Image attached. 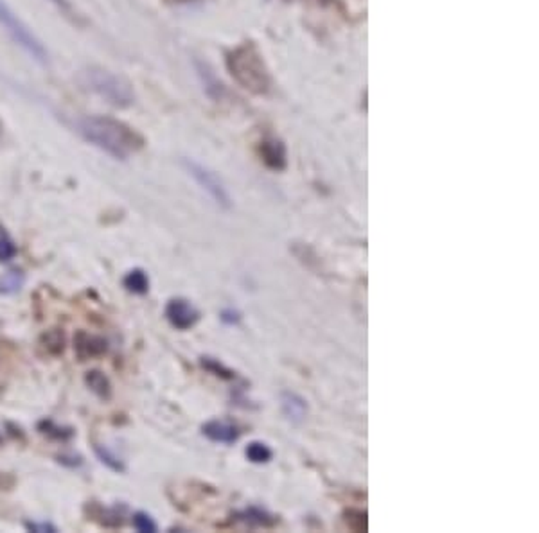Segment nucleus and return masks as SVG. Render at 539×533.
I'll list each match as a JSON object with an SVG mask.
<instances>
[{
  "label": "nucleus",
  "mask_w": 539,
  "mask_h": 533,
  "mask_svg": "<svg viewBox=\"0 0 539 533\" xmlns=\"http://www.w3.org/2000/svg\"><path fill=\"white\" fill-rule=\"evenodd\" d=\"M76 131L83 140L96 145L117 160H128L131 155L143 150L144 138L123 120L103 115L79 117L74 123Z\"/></svg>",
  "instance_id": "obj_1"
},
{
  "label": "nucleus",
  "mask_w": 539,
  "mask_h": 533,
  "mask_svg": "<svg viewBox=\"0 0 539 533\" xmlns=\"http://www.w3.org/2000/svg\"><path fill=\"white\" fill-rule=\"evenodd\" d=\"M227 65L232 78L250 92L266 93L272 86L265 61L254 45H243L232 51L227 58Z\"/></svg>",
  "instance_id": "obj_2"
},
{
  "label": "nucleus",
  "mask_w": 539,
  "mask_h": 533,
  "mask_svg": "<svg viewBox=\"0 0 539 533\" xmlns=\"http://www.w3.org/2000/svg\"><path fill=\"white\" fill-rule=\"evenodd\" d=\"M78 79L83 88L94 92L110 105L119 106V108L133 105L135 93L130 83L106 68L86 67L79 72Z\"/></svg>",
  "instance_id": "obj_3"
},
{
  "label": "nucleus",
  "mask_w": 539,
  "mask_h": 533,
  "mask_svg": "<svg viewBox=\"0 0 539 533\" xmlns=\"http://www.w3.org/2000/svg\"><path fill=\"white\" fill-rule=\"evenodd\" d=\"M0 26L4 27L6 33L13 38V41H15L16 45H20L33 60H36L38 63L41 65H45L49 61V54L45 51L43 43H41V41L34 36L33 31L13 13V9L6 4L4 0H0Z\"/></svg>",
  "instance_id": "obj_4"
},
{
  "label": "nucleus",
  "mask_w": 539,
  "mask_h": 533,
  "mask_svg": "<svg viewBox=\"0 0 539 533\" xmlns=\"http://www.w3.org/2000/svg\"><path fill=\"white\" fill-rule=\"evenodd\" d=\"M182 164H184L185 171L195 178V182L214 200V203H217L221 209H230L232 207L229 190H227V187L223 185V182H221L216 172H212L205 165L198 164L195 160H184Z\"/></svg>",
  "instance_id": "obj_5"
},
{
  "label": "nucleus",
  "mask_w": 539,
  "mask_h": 533,
  "mask_svg": "<svg viewBox=\"0 0 539 533\" xmlns=\"http://www.w3.org/2000/svg\"><path fill=\"white\" fill-rule=\"evenodd\" d=\"M165 320L178 331H189L200 320V311L188 299H171L165 306Z\"/></svg>",
  "instance_id": "obj_6"
},
{
  "label": "nucleus",
  "mask_w": 539,
  "mask_h": 533,
  "mask_svg": "<svg viewBox=\"0 0 539 533\" xmlns=\"http://www.w3.org/2000/svg\"><path fill=\"white\" fill-rule=\"evenodd\" d=\"M110 343L108 339L98 334H88L85 331H78L74 336V352L79 358V361L86 359L101 358L108 352Z\"/></svg>",
  "instance_id": "obj_7"
},
{
  "label": "nucleus",
  "mask_w": 539,
  "mask_h": 533,
  "mask_svg": "<svg viewBox=\"0 0 539 533\" xmlns=\"http://www.w3.org/2000/svg\"><path fill=\"white\" fill-rule=\"evenodd\" d=\"M202 433L216 444H234L241 436L240 428L227 420H209L202 425Z\"/></svg>",
  "instance_id": "obj_8"
},
{
  "label": "nucleus",
  "mask_w": 539,
  "mask_h": 533,
  "mask_svg": "<svg viewBox=\"0 0 539 533\" xmlns=\"http://www.w3.org/2000/svg\"><path fill=\"white\" fill-rule=\"evenodd\" d=\"M232 519L241 524L250 526V528H272L279 522L277 515L270 514L268 510L259 507H248L240 512H234Z\"/></svg>",
  "instance_id": "obj_9"
},
{
  "label": "nucleus",
  "mask_w": 539,
  "mask_h": 533,
  "mask_svg": "<svg viewBox=\"0 0 539 533\" xmlns=\"http://www.w3.org/2000/svg\"><path fill=\"white\" fill-rule=\"evenodd\" d=\"M261 157L262 162L268 165L270 169H275V171H282L286 167V148L281 140L277 138H268L261 144Z\"/></svg>",
  "instance_id": "obj_10"
},
{
  "label": "nucleus",
  "mask_w": 539,
  "mask_h": 533,
  "mask_svg": "<svg viewBox=\"0 0 539 533\" xmlns=\"http://www.w3.org/2000/svg\"><path fill=\"white\" fill-rule=\"evenodd\" d=\"M281 410L289 422H293V424H300L307 415L306 399H302V397L295 392H282Z\"/></svg>",
  "instance_id": "obj_11"
},
{
  "label": "nucleus",
  "mask_w": 539,
  "mask_h": 533,
  "mask_svg": "<svg viewBox=\"0 0 539 533\" xmlns=\"http://www.w3.org/2000/svg\"><path fill=\"white\" fill-rule=\"evenodd\" d=\"M85 383L90 388V392L96 393L99 399L108 400L112 397V384H110V379L101 370H90V372H86Z\"/></svg>",
  "instance_id": "obj_12"
},
{
  "label": "nucleus",
  "mask_w": 539,
  "mask_h": 533,
  "mask_svg": "<svg viewBox=\"0 0 539 533\" xmlns=\"http://www.w3.org/2000/svg\"><path fill=\"white\" fill-rule=\"evenodd\" d=\"M123 286L133 295H146L150 291V276L140 268H133L123 279Z\"/></svg>",
  "instance_id": "obj_13"
},
{
  "label": "nucleus",
  "mask_w": 539,
  "mask_h": 533,
  "mask_svg": "<svg viewBox=\"0 0 539 533\" xmlns=\"http://www.w3.org/2000/svg\"><path fill=\"white\" fill-rule=\"evenodd\" d=\"M38 431L43 436H47V438H51V440L56 442H68L74 436V429L65 428V425L56 424L53 420H41L38 424Z\"/></svg>",
  "instance_id": "obj_14"
},
{
  "label": "nucleus",
  "mask_w": 539,
  "mask_h": 533,
  "mask_svg": "<svg viewBox=\"0 0 539 533\" xmlns=\"http://www.w3.org/2000/svg\"><path fill=\"white\" fill-rule=\"evenodd\" d=\"M40 345L47 354L58 356L65 351V334L60 328H53L41 334Z\"/></svg>",
  "instance_id": "obj_15"
},
{
  "label": "nucleus",
  "mask_w": 539,
  "mask_h": 533,
  "mask_svg": "<svg viewBox=\"0 0 539 533\" xmlns=\"http://www.w3.org/2000/svg\"><path fill=\"white\" fill-rule=\"evenodd\" d=\"M24 282H26V275H24L22 269H9V271H6L4 275L0 276V295H13V293H19V291L22 289Z\"/></svg>",
  "instance_id": "obj_16"
},
{
  "label": "nucleus",
  "mask_w": 539,
  "mask_h": 533,
  "mask_svg": "<svg viewBox=\"0 0 539 533\" xmlns=\"http://www.w3.org/2000/svg\"><path fill=\"white\" fill-rule=\"evenodd\" d=\"M94 452H96V456L99 458V462H101L103 465L108 467L110 470H113V472H124V470H126L123 460H120L119 456L115 455V452L110 451L106 445L94 444Z\"/></svg>",
  "instance_id": "obj_17"
},
{
  "label": "nucleus",
  "mask_w": 539,
  "mask_h": 533,
  "mask_svg": "<svg viewBox=\"0 0 539 533\" xmlns=\"http://www.w3.org/2000/svg\"><path fill=\"white\" fill-rule=\"evenodd\" d=\"M245 455L250 460L252 463H268L270 460L274 458V451L265 444V442L254 440L247 445L245 449Z\"/></svg>",
  "instance_id": "obj_18"
},
{
  "label": "nucleus",
  "mask_w": 539,
  "mask_h": 533,
  "mask_svg": "<svg viewBox=\"0 0 539 533\" xmlns=\"http://www.w3.org/2000/svg\"><path fill=\"white\" fill-rule=\"evenodd\" d=\"M200 365H202L207 372H210L216 377H221V379H227V381L236 379V372H234V370L227 368L223 363H220L214 358H202L200 359Z\"/></svg>",
  "instance_id": "obj_19"
},
{
  "label": "nucleus",
  "mask_w": 539,
  "mask_h": 533,
  "mask_svg": "<svg viewBox=\"0 0 539 533\" xmlns=\"http://www.w3.org/2000/svg\"><path fill=\"white\" fill-rule=\"evenodd\" d=\"M101 524L106 528H119L124 524V507L105 508L101 514Z\"/></svg>",
  "instance_id": "obj_20"
},
{
  "label": "nucleus",
  "mask_w": 539,
  "mask_h": 533,
  "mask_svg": "<svg viewBox=\"0 0 539 533\" xmlns=\"http://www.w3.org/2000/svg\"><path fill=\"white\" fill-rule=\"evenodd\" d=\"M133 526L143 533H155L158 529L157 522L153 521V517L148 512H135Z\"/></svg>",
  "instance_id": "obj_21"
},
{
  "label": "nucleus",
  "mask_w": 539,
  "mask_h": 533,
  "mask_svg": "<svg viewBox=\"0 0 539 533\" xmlns=\"http://www.w3.org/2000/svg\"><path fill=\"white\" fill-rule=\"evenodd\" d=\"M19 248L8 235H0V262H9L16 257Z\"/></svg>",
  "instance_id": "obj_22"
},
{
  "label": "nucleus",
  "mask_w": 539,
  "mask_h": 533,
  "mask_svg": "<svg viewBox=\"0 0 539 533\" xmlns=\"http://www.w3.org/2000/svg\"><path fill=\"white\" fill-rule=\"evenodd\" d=\"M49 2L56 6V8L60 9L65 16L78 20V15H76V9H74V6L71 4V0H49Z\"/></svg>",
  "instance_id": "obj_23"
},
{
  "label": "nucleus",
  "mask_w": 539,
  "mask_h": 533,
  "mask_svg": "<svg viewBox=\"0 0 539 533\" xmlns=\"http://www.w3.org/2000/svg\"><path fill=\"white\" fill-rule=\"evenodd\" d=\"M26 528L29 529V532H40V533H45V532L54 533V532H58V528L53 524V522H36V521L26 522Z\"/></svg>",
  "instance_id": "obj_24"
},
{
  "label": "nucleus",
  "mask_w": 539,
  "mask_h": 533,
  "mask_svg": "<svg viewBox=\"0 0 539 533\" xmlns=\"http://www.w3.org/2000/svg\"><path fill=\"white\" fill-rule=\"evenodd\" d=\"M56 458L61 465H67V467H79L83 463L81 456H78V455H60V456H56Z\"/></svg>",
  "instance_id": "obj_25"
},
{
  "label": "nucleus",
  "mask_w": 539,
  "mask_h": 533,
  "mask_svg": "<svg viewBox=\"0 0 539 533\" xmlns=\"http://www.w3.org/2000/svg\"><path fill=\"white\" fill-rule=\"evenodd\" d=\"M221 320L229 321V324H237V321L241 320V316H240V313H237V311H223V314H221Z\"/></svg>",
  "instance_id": "obj_26"
},
{
  "label": "nucleus",
  "mask_w": 539,
  "mask_h": 533,
  "mask_svg": "<svg viewBox=\"0 0 539 533\" xmlns=\"http://www.w3.org/2000/svg\"><path fill=\"white\" fill-rule=\"evenodd\" d=\"M0 442H2V436H0Z\"/></svg>",
  "instance_id": "obj_27"
}]
</instances>
